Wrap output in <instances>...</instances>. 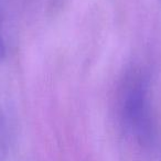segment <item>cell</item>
Returning <instances> with one entry per match:
<instances>
[{"label": "cell", "mask_w": 161, "mask_h": 161, "mask_svg": "<svg viewBox=\"0 0 161 161\" xmlns=\"http://www.w3.org/2000/svg\"><path fill=\"white\" fill-rule=\"evenodd\" d=\"M158 1H159V3H160V5H161V0H158Z\"/></svg>", "instance_id": "obj_1"}]
</instances>
